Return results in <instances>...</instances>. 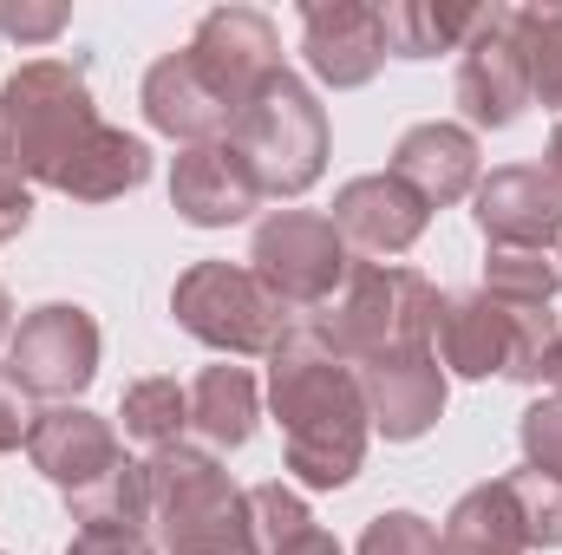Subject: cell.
<instances>
[{"label":"cell","mask_w":562,"mask_h":555,"mask_svg":"<svg viewBox=\"0 0 562 555\" xmlns=\"http://www.w3.org/2000/svg\"><path fill=\"white\" fill-rule=\"evenodd\" d=\"M276 412L288 424V464L314 490H334L360 471L367 393L334 366V347L314 327L276 347Z\"/></svg>","instance_id":"cell-1"},{"label":"cell","mask_w":562,"mask_h":555,"mask_svg":"<svg viewBox=\"0 0 562 555\" xmlns=\"http://www.w3.org/2000/svg\"><path fill=\"white\" fill-rule=\"evenodd\" d=\"M99 132L92 99L79 66L66 59H40L26 66L7 92H0V177L13 170H40L46 183L66 170V157Z\"/></svg>","instance_id":"cell-2"},{"label":"cell","mask_w":562,"mask_h":555,"mask_svg":"<svg viewBox=\"0 0 562 555\" xmlns=\"http://www.w3.org/2000/svg\"><path fill=\"white\" fill-rule=\"evenodd\" d=\"M236 157L249 163L256 190H276L294 196L321 177V157H327V118L321 105L307 99L301 79L276 72L236 118Z\"/></svg>","instance_id":"cell-3"},{"label":"cell","mask_w":562,"mask_h":555,"mask_svg":"<svg viewBox=\"0 0 562 555\" xmlns=\"http://www.w3.org/2000/svg\"><path fill=\"white\" fill-rule=\"evenodd\" d=\"M438 320V294L413 269H360L334 327H314L334 353L347 360H386V353H413L425 347V327Z\"/></svg>","instance_id":"cell-4"},{"label":"cell","mask_w":562,"mask_h":555,"mask_svg":"<svg viewBox=\"0 0 562 555\" xmlns=\"http://www.w3.org/2000/svg\"><path fill=\"white\" fill-rule=\"evenodd\" d=\"M177 320L210 340V347H229V353H262V347H281V314L288 301H276L256 269H229V262H203L177 281Z\"/></svg>","instance_id":"cell-5"},{"label":"cell","mask_w":562,"mask_h":555,"mask_svg":"<svg viewBox=\"0 0 562 555\" xmlns=\"http://www.w3.org/2000/svg\"><path fill=\"white\" fill-rule=\"evenodd\" d=\"M340 229L307 209H281L256 229V275L276 301H321L340 281Z\"/></svg>","instance_id":"cell-6"},{"label":"cell","mask_w":562,"mask_h":555,"mask_svg":"<svg viewBox=\"0 0 562 555\" xmlns=\"http://www.w3.org/2000/svg\"><path fill=\"white\" fill-rule=\"evenodd\" d=\"M144 112H150L157 132L190 138V144H216L223 132H236V118H243V105H236L190 53H170V59L150 66V79H144Z\"/></svg>","instance_id":"cell-7"},{"label":"cell","mask_w":562,"mask_h":555,"mask_svg":"<svg viewBox=\"0 0 562 555\" xmlns=\"http://www.w3.org/2000/svg\"><path fill=\"white\" fill-rule=\"evenodd\" d=\"M92 360L99 327L86 320V307H40L13 333V373L26 380V393H79L92 380Z\"/></svg>","instance_id":"cell-8"},{"label":"cell","mask_w":562,"mask_h":555,"mask_svg":"<svg viewBox=\"0 0 562 555\" xmlns=\"http://www.w3.org/2000/svg\"><path fill=\"white\" fill-rule=\"evenodd\" d=\"M236 105H249L269 79H276V26L262 20V13H249V7H223V13H210L203 26H196V39L183 46Z\"/></svg>","instance_id":"cell-9"},{"label":"cell","mask_w":562,"mask_h":555,"mask_svg":"<svg viewBox=\"0 0 562 555\" xmlns=\"http://www.w3.org/2000/svg\"><path fill=\"white\" fill-rule=\"evenodd\" d=\"M458 99L477 125H510L530 99V72H524V53L510 39V13L491 7L477 39L464 46V66H458Z\"/></svg>","instance_id":"cell-10"},{"label":"cell","mask_w":562,"mask_h":555,"mask_svg":"<svg viewBox=\"0 0 562 555\" xmlns=\"http://www.w3.org/2000/svg\"><path fill=\"white\" fill-rule=\"evenodd\" d=\"M301 53L327 86H367L386 59L380 7H307L301 13Z\"/></svg>","instance_id":"cell-11"},{"label":"cell","mask_w":562,"mask_h":555,"mask_svg":"<svg viewBox=\"0 0 562 555\" xmlns=\"http://www.w3.org/2000/svg\"><path fill=\"white\" fill-rule=\"evenodd\" d=\"M477 223L497 249H550L562 229V196L550 170H497L477 190Z\"/></svg>","instance_id":"cell-12"},{"label":"cell","mask_w":562,"mask_h":555,"mask_svg":"<svg viewBox=\"0 0 562 555\" xmlns=\"http://www.w3.org/2000/svg\"><path fill=\"white\" fill-rule=\"evenodd\" d=\"M170 196L190 223L216 229V223H243L256 209V177L249 163L236 157V144H196L190 157H177V177H170Z\"/></svg>","instance_id":"cell-13"},{"label":"cell","mask_w":562,"mask_h":555,"mask_svg":"<svg viewBox=\"0 0 562 555\" xmlns=\"http://www.w3.org/2000/svg\"><path fill=\"white\" fill-rule=\"evenodd\" d=\"M334 229L353 236V242L373 249V256H400V249L419 242L425 203L400 183V177H360V183L340 190V203H334Z\"/></svg>","instance_id":"cell-14"},{"label":"cell","mask_w":562,"mask_h":555,"mask_svg":"<svg viewBox=\"0 0 562 555\" xmlns=\"http://www.w3.org/2000/svg\"><path fill=\"white\" fill-rule=\"evenodd\" d=\"M26 451H33V464H40L53 484H66V490H86V484H99V477L119 471V438H112L92 412H46L33 424Z\"/></svg>","instance_id":"cell-15"},{"label":"cell","mask_w":562,"mask_h":555,"mask_svg":"<svg viewBox=\"0 0 562 555\" xmlns=\"http://www.w3.org/2000/svg\"><path fill=\"white\" fill-rule=\"evenodd\" d=\"M393 177L419 196V203H458L477 183V144L458 125H419L393 150Z\"/></svg>","instance_id":"cell-16"},{"label":"cell","mask_w":562,"mask_h":555,"mask_svg":"<svg viewBox=\"0 0 562 555\" xmlns=\"http://www.w3.org/2000/svg\"><path fill=\"white\" fill-rule=\"evenodd\" d=\"M367 406L386 424V438H419L425 424L445 406V380L431 366V353L413 347V353H386L367 366Z\"/></svg>","instance_id":"cell-17"},{"label":"cell","mask_w":562,"mask_h":555,"mask_svg":"<svg viewBox=\"0 0 562 555\" xmlns=\"http://www.w3.org/2000/svg\"><path fill=\"white\" fill-rule=\"evenodd\" d=\"M144 170H150V150H144L138 138H125V132H112V125H99L92 138L66 157V170H59L53 183L99 203V196H119V190L144 183Z\"/></svg>","instance_id":"cell-18"},{"label":"cell","mask_w":562,"mask_h":555,"mask_svg":"<svg viewBox=\"0 0 562 555\" xmlns=\"http://www.w3.org/2000/svg\"><path fill=\"white\" fill-rule=\"evenodd\" d=\"M477 26H484L477 7H380L386 53H400V59H431V53L458 46V39L477 33Z\"/></svg>","instance_id":"cell-19"},{"label":"cell","mask_w":562,"mask_h":555,"mask_svg":"<svg viewBox=\"0 0 562 555\" xmlns=\"http://www.w3.org/2000/svg\"><path fill=\"white\" fill-rule=\"evenodd\" d=\"M190 418L203 424L210 444H243L249 424H256V386L243 366H210L196 386H190Z\"/></svg>","instance_id":"cell-20"},{"label":"cell","mask_w":562,"mask_h":555,"mask_svg":"<svg viewBox=\"0 0 562 555\" xmlns=\"http://www.w3.org/2000/svg\"><path fill=\"white\" fill-rule=\"evenodd\" d=\"M517 550H524V536H517V517L504 503V484L471 490L458 503L451 530H445V555H517Z\"/></svg>","instance_id":"cell-21"},{"label":"cell","mask_w":562,"mask_h":555,"mask_svg":"<svg viewBox=\"0 0 562 555\" xmlns=\"http://www.w3.org/2000/svg\"><path fill=\"white\" fill-rule=\"evenodd\" d=\"M510 39L524 53L530 92H543V105L562 112V7H524V13H510Z\"/></svg>","instance_id":"cell-22"},{"label":"cell","mask_w":562,"mask_h":555,"mask_svg":"<svg viewBox=\"0 0 562 555\" xmlns=\"http://www.w3.org/2000/svg\"><path fill=\"white\" fill-rule=\"evenodd\" d=\"M249 510L262 517V536H269V550L276 555H340L334 550V536H321L314 517H307L281 484H262V490L249 497Z\"/></svg>","instance_id":"cell-23"},{"label":"cell","mask_w":562,"mask_h":555,"mask_svg":"<svg viewBox=\"0 0 562 555\" xmlns=\"http://www.w3.org/2000/svg\"><path fill=\"white\" fill-rule=\"evenodd\" d=\"M183 418H190V393L177 380H144L125 393V431L144 444H170L183 431Z\"/></svg>","instance_id":"cell-24"},{"label":"cell","mask_w":562,"mask_h":555,"mask_svg":"<svg viewBox=\"0 0 562 555\" xmlns=\"http://www.w3.org/2000/svg\"><path fill=\"white\" fill-rule=\"evenodd\" d=\"M360 555H445V543H438V530L425 523V517H380L373 530H367V543H360Z\"/></svg>","instance_id":"cell-25"},{"label":"cell","mask_w":562,"mask_h":555,"mask_svg":"<svg viewBox=\"0 0 562 555\" xmlns=\"http://www.w3.org/2000/svg\"><path fill=\"white\" fill-rule=\"evenodd\" d=\"M524 451H530V471L562 484V406H537L524 418Z\"/></svg>","instance_id":"cell-26"},{"label":"cell","mask_w":562,"mask_h":555,"mask_svg":"<svg viewBox=\"0 0 562 555\" xmlns=\"http://www.w3.org/2000/svg\"><path fill=\"white\" fill-rule=\"evenodd\" d=\"M20 438H33V406H26V380L13 366H0V451H13Z\"/></svg>","instance_id":"cell-27"},{"label":"cell","mask_w":562,"mask_h":555,"mask_svg":"<svg viewBox=\"0 0 562 555\" xmlns=\"http://www.w3.org/2000/svg\"><path fill=\"white\" fill-rule=\"evenodd\" d=\"M66 26V7H0V33L13 39H53Z\"/></svg>","instance_id":"cell-28"},{"label":"cell","mask_w":562,"mask_h":555,"mask_svg":"<svg viewBox=\"0 0 562 555\" xmlns=\"http://www.w3.org/2000/svg\"><path fill=\"white\" fill-rule=\"evenodd\" d=\"M72 555H144V543H138V530H86L72 543Z\"/></svg>","instance_id":"cell-29"},{"label":"cell","mask_w":562,"mask_h":555,"mask_svg":"<svg viewBox=\"0 0 562 555\" xmlns=\"http://www.w3.org/2000/svg\"><path fill=\"white\" fill-rule=\"evenodd\" d=\"M26 209H33V203H26V190H20L13 177H0V242H7L13 229H26Z\"/></svg>","instance_id":"cell-30"},{"label":"cell","mask_w":562,"mask_h":555,"mask_svg":"<svg viewBox=\"0 0 562 555\" xmlns=\"http://www.w3.org/2000/svg\"><path fill=\"white\" fill-rule=\"evenodd\" d=\"M550 183H557V196H562V125H557V138H550Z\"/></svg>","instance_id":"cell-31"},{"label":"cell","mask_w":562,"mask_h":555,"mask_svg":"<svg viewBox=\"0 0 562 555\" xmlns=\"http://www.w3.org/2000/svg\"><path fill=\"white\" fill-rule=\"evenodd\" d=\"M0 333H7V294H0Z\"/></svg>","instance_id":"cell-32"}]
</instances>
